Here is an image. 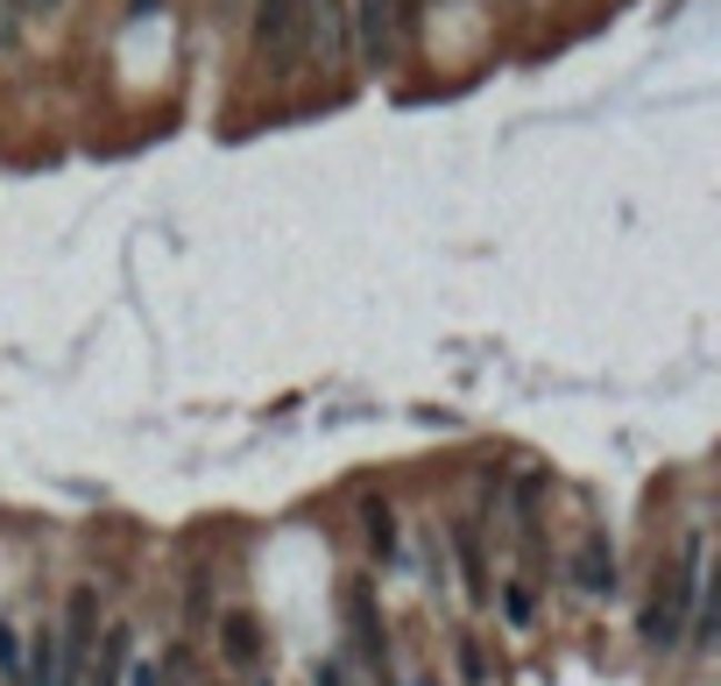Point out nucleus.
<instances>
[{
  "label": "nucleus",
  "instance_id": "obj_5",
  "mask_svg": "<svg viewBox=\"0 0 721 686\" xmlns=\"http://www.w3.org/2000/svg\"><path fill=\"white\" fill-rule=\"evenodd\" d=\"M220 652L233 665H256L262 658V630H256V616H248V608H227V616H220Z\"/></svg>",
  "mask_w": 721,
  "mask_h": 686
},
{
  "label": "nucleus",
  "instance_id": "obj_9",
  "mask_svg": "<svg viewBox=\"0 0 721 686\" xmlns=\"http://www.w3.org/2000/svg\"><path fill=\"white\" fill-rule=\"evenodd\" d=\"M502 616H510V623H517V630H531V616H538V602H531V587H523V581H510V587H502Z\"/></svg>",
  "mask_w": 721,
  "mask_h": 686
},
{
  "label": "nucleus",
  "instance_id": "obj_3",
  "mask_svg": "<svg viewBox=\"0 0 721 686\" xmlns=\"http://www.w3.org/2000/svg\"><path fill=\"white\" fill-rule=\"evenodd\" d=\"M256 50L262 64L298 71V0H256Z\"/></svg>",
  "mask_w": 721,
  "mask_h": 686
},
{
  "label": "nucleus",
  "instance_id": "obj_1",
  "mask_svg": "<svg viewBox=\"0 0 721 686\" xmlns=\"http://www.w3.org/2000/svg\"><path fill=\"white\" fill-rule=\"evenodd\" d=\"M708 608H714V595H708V538H693L687 552H679L672 574H658L637 630H644L651 652H672V644H687V623L700 637V616H708Z\"/></svg>",
  "mask_w": 721,
  "mask_h": 686
},
{
  "label": "nucleus",
  "instance_id": "obj_10",
  "mask_svg": "<svg viewBox=\"0 0 721 686\" xmlns=\"http://www.w3.org/2000/svg\"><path fill=\"white\" fill-rule=\"evenodd\" d=\"M354 637H361L368 658H382V630H375V616H368V595H354Z\"/></svg>",
  "mask_w": 721,
  "mask_h": 686
},
{
  "label": "nucleus",
  "instance_id": "obj_8",
  "mask_svg": "<svg viewBox=\"0 0 721 686\" xmlns=\"http://www.w3.org/2000/svg\"><path fill=\"white\" fill-rule=\"evenodd\" d=\"M0 679L22 686V630L14 623H0Z\"/></svg>",
  "mask_w": 721,
  "mask_h": 686
},
{
  "label": "nucleus",
  "instance_id": "obj_7",
  "mask_svg": "<svg viewBox=\"0 0 721 686\" xmlns=\"http://www.w3.org/2000/svg\"><path fill=\"white\" fill-rule=\"evenodd\" d=\"M368 545H375V559H397V517H389V503H368Z\"/></svg>",
  "mask_w": 721,
  "mask_h": 686
},
{
  "label": "nucleus",
  "instance_id": "obj_4",
  "mask_svg": "<svg viewBox=\"0 0 721 686\" xmlns=\"http://www.w3.org/2000/svg\"><path fill=\"white\" fill-rule=\"evenodd\" d=\"M573 587L580 595H609L615 587V552H609V538H588L573 552Z\"/></svg>",
  "mask_w": 721,
  "mask_h": 686
},
{
  "label": "nucleus",
  "instance_id": "obj_13",
  "mask_svg": "<svg viewBox=\"0 0 721 686\" xmlns=\"http://www.w3.org/2000/svg\"><path fill=\"white\" fill-rule=\"evenodd\" d=\"M311 686H347V673H340V665H319V673H311Z\"/></svg>",
  "mask_w": 721,
  "mask_h": 686
},
{
  "label": "nucleus",
  "instance_id": "obj_12",
  "mask_svg": "<svg viewBox=\"0 0 721 686\" xmlns=\"http://www.w3.org/2000/svg\"><path fill=\"white\" fill-rule=\"evenodd\" d=\"M8 8H22V14H57L64 0H8Z\"/></svg>",
  "mask_w": 721,
  "mask_h": 686
},
{
  "label": "nucleus",
  "instance_id": "obj_14",
  "mask_svg": "<svg viewBox=\"0 0 721 686\" xmlns=\"http://www.w3.org/2000/svg\"><path fill=\"white\" fill-rule=\"evenodd\" d=\"M0 50H14V22H8V8H0Z\"/></svg>",
  "mask_w": 721,
  "mask_h": 686
},
{
  "label": "nucleus",
  "instance_id": "obj_6",
  "mask_svg": "<svg viewBox=\"0 0 721 686\" xmlns=\"http://www.w3.org/2000/svg\"><path fill=\"white\" fill-rule=\"evenodd\" d=\"M453 545H460V566H467V595L489 602V566H481V538H474V524H460V531H453Z\"/></svg>",
  "mask_w": 721,
  "mask_h": 686
},
{
  "label": "nucleus",
  "instance_id": "obj_11",
  "mask_svg": "<svg viewBox=\"0 0 721 686\" xmlns=\"http://www.w3.org/2000/svg\"><path fill=\"white\" fill-rule=\"evenodd\" d=\"M121 679H128V686H156V665H134V658H128V673H121Z\"/></svg>",
  "mask_w": 721,
  "mask_h": 686
},
{
  "label": "nucleus",
  "instance_id": "obj_2",
  "mask_svg": "<svg viewBox=\"0 0 721 686\" xmlns=\"http://www.w3.org/2000/svg\"><path fill=\"white\" fill-rule=\"evenodd\" d=\"M403 36H411V22H403V0H354V43H361V64H397Z\"/></svg>",
  "mask_w": 721,
  "mask_h": 686
}]
</instances>
